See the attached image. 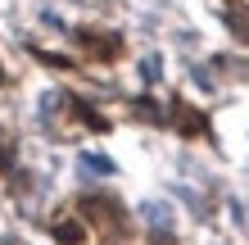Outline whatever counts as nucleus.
<instances>
[{"mask_svg":"<svg viewBox=\"0 0 249 245\" xmlns=\"http://www.w3.org/2000/svg\"><path fill=\"white\" fill-rule=\"evenodd\" d=\"M77 209L100 227V236H105V245H127V213L113 195H82Z\"/></svg>","mask_w":249,"mask_h":245,"instance_id":"obj_1","label":"nucleus"},{"mask_svg":"<svg viewBox=\"0 0 249 245\" xmlns=\"http://www.w3.org/2000/svg\"><path fill=\"white\" fill-rule=\"evenodd\" d=\"M72 41H77L82 55H86V59H95V64H113L123 55V37L118 32H105V27H77Z\"/></svg>","mask_w":249,"mask_h":245,"instance_id":"obj_2","label":"nucleus"},{"mask_svg":"<svg viewBox=\"0 0 249 245\" xmlns=\"http://www.w3.org/2000/svg\"><path fill=\"white\" fill-rule=\"evenodd\" d=\"M168 123L177 127L181 136H209V118H204V113L195 109V105H186V100H172V113H168Z\"/></svg>","mask_w":249,"mask_h":245,"instance_id":"obj_3","label":"nucleus"},{"mask_svg":"<svg viewBox=\"0 0 249 245\" xmlns=\"http://www.w3.org/2000/svg\"><path fill=\"white\" fill-rule=\"evenodd\" d=\"M227 27L236 32L240 46H249V5L245 0H227Z\"/></svg>","mask_w":249,"mask_h":245,"instance_id":"obj_4","label":"nucleus"},{"mask_svg":"<svg viewBox=\"0 0 249 245\" xmlns=\"http://www.w3.org/2000/svg\"><path fill=\"white\" fill-rule=\"evenodd\" d=\"M50 236L59 241V245H82L86 241V227L77 218H59V223H50Z\"/></svg>","mask_w":249,"mask_h":245,"instance_id":"obj_5","label":"nucleus"},{"mask_svg":"<svg viewBox=\"0 0 249 245\" xmlns=\"http://www.w3.org/2000/svg\"><path fill=\"white\" fill-rule=\"evenodd\" d=\"M68 109H72V118H77V123H86L91 132H109V118H105V113H95L91 105H86V100H68Z\"/></svg>","mask_w":249,"mask_h":245,"instance_id":"obj_6","label":"nucleus"},{"mask_svg":"<svg viewBox=\"0 0 249 245\" xmlns=\"http://www.w3.org/2000/svg\"><path fill=\"white\" fill-rule=\"evenodd\" d=\"M131 113H136V118H145V123H168V113L154 105L150 95H141V100H131Z\"/></svg>","mask_w":249,"mask_h":245,"instance_id":"obj_7","label":"nucleus"},{"mask_svg":"<svg viewBox=\"0 0 249 245\" xmlns=\"http://www.w3.org/2000/svg\"><path fill=\"white\" fill-rule=\"evenodd\" d=\"M32 59H41L46 68H59V73H68V68H77L68 59V55H50V50H41V46H32Z\"/></svg>","mask_w":249,"mask_h":245,"instance_id":"obj_8","label":"nucleus"},{"mask_svg":"<svg viewBox=\"0 0 249 245\" xmlns=\"http://www.w3.org/2000/svg\"><path fill=\"white\" fill-rule=\"evenodd\" d=\"M77 164H82V172H113V164H109V159H100V154H82Z\"/></svg>","mask_w":249,"mask_h":245,"instance_id":"obj_9","label":"nucleus"},{"mask_svg":"<svg viewBox=\"0 0 249 245\" xmlns=\"http://www.w3.org/2000/svg\"><path fill=\"white\" fill-rule=\"evenodd\" d=\"M0 172H14V146L0 136Z\"/></svg>","mask_w":249,"mask_h":245,"instance_id":"obj_10","label":"nucleus"},{"mask_svg":"<svg viewBox=\"0 0 249 245\" xmlns=\"http://www.w3.org/2000/svg\"><path fill=\"white\" fill-rule=\"evenodd\" d=\"M159 73H163V68H159V59H154V55H150V59H145V64H141V77H145V82H159Z\"/></svg>","mask_w":249,"mask_h":245,"instance_id":"obj_11","label":"nucleus"},{"mask_svg":"<svg viewBox=\"0 0 249 245\" xmlns=\"http://www.w3.org/2000/svg\"><path fill=\"white\" fill-rule=\"evenodd\" d=\"M145 213H150L154 227H168V209H163V205H145Z\"/></svg>","mask_w":249,"mask_h":245,"instance_id":"obj_12","label":"nucleus"},{"mask_svg":"<svg viewBox=\"0 0 249 245\" xmlns=\"http://www.w3.org/2000/svg\"><path fill=\"white\" fill-rule=\"evenodd\" d=\"M0 82H5V73H0Z\"/></svg>","mask_w":249,"mask_h":245,"instance_id":"obj_13","label":"nucleus"},{"mask_svg":"<svg viewBox=\"0 0 249 245\" xmlns=\"http://www.w3.org/2000/svg\"><path fill=\"white\" fill-rule=\"evenodd\" d=\"M14 245H18V241H14Z\"/></svg>","mask_w":249,"mask_h":245,"instance_id":"obj_14","label":"nucleus"}]
</instances>
